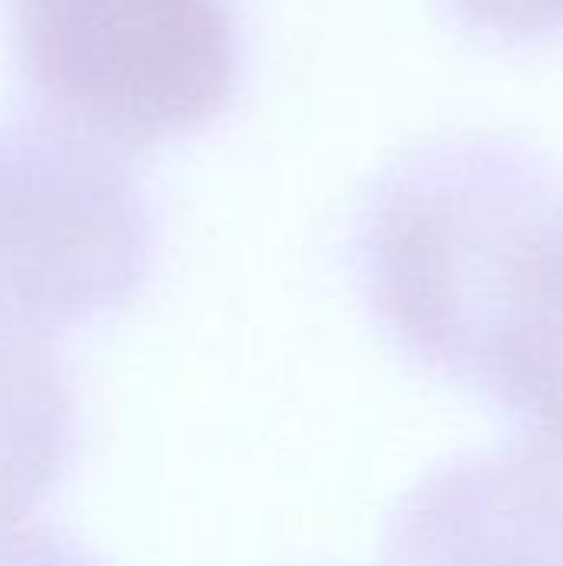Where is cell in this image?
Returning a JSON list of instances; mask_svg holds the SVG:
<instances>
[{"mask_svg":"<svg viewBox=\"0 0 563 566\" xmlns=\"http://www.w3.org/2000/svg\"><path fill=\"white\" fill-rule=\"evenodd\" d=\"M563 232V172L538 149L458 133L368 186L352 262L365 305L418 368L475 391L508 289Z\"/></svg>","mask_w":563,"mask_h":566,"instance_id":"obj_1","label":"cell"},{"mask_svg":"<svg viewBox=\"0 0 563 566\" xmlns=\"http://www.w3.org/2000/svg\"><path fill=\"white\" fill-rule=\"evenodd\" d=\"M33 109L123 153L209 126L239 80L229 0H7Z\"/></svg>","mask_w":563,"mask_h":566,"instance_id":"obj_2","label":"cell"},{"mask_svg":"<svg viewBox=\"0 0 563 566\" xmlns=\"http://www.w3.org/2000/svg\"><path fill=\"white\" fill-rule=\"evenodd\" d=\"M153 265L129 156L33 113L0 116V318L53 332L123 308Z\"/></svg>","mask_w":563,"mask_h":566,"instance_id":"obj_3","label":"cell"},{"mask_svg":"<svg viewBox=\"0 0 563 566\" xmlns=\"http://www.w3.org/2000/svg\"><path fill=\"white\" fill-rule=\"evenodd\" d=\"M382 566H563V454L524 438L431 468L392 511Z\"/></svg>","mask_w":563,"mask_h":566,"instance_id":"obj_4","label":"cell"},{"mask_svg":"<svg viewBox=\"0 0 563 566\" xmlns=\"http://www.w3.org/2000/svg\"><path fill=\"white\" fill-rule=\"evenodd\" d=\"M76 391L50 335L0 318V524L27 521L76 458Z\"/></svg>","mask_w":563,"mask_h":566,"instance_id":"obj_5","label":"cell"},{"mask_svg":"<svg viewBox=\"0 0 563 566\" xmlns=\"http://www.w3.org/2000/svg\"><path fill=\"white\" fill-rule=\"evenodd\" d=\"M481 395L563 454V269L494 358Z\"/></svg>","mask_w":563,"mask_h":566,"instance_id":"obj_6","label":"cell"},{"mask_svg":"<svg viewBox=\"0 0 563 566\" xmlns=\"http://www.w3.org/2000/svg\"><path fill=\"white\" fill-rule=\"evenodd\" d=\"M471 36L518 46L563 33V0H438Z\"/></svg>","mask_w":563,"mask_h":566,"instance_id":"obj_7","label":"cell"},{"mask_svg":"<svg viewBox=\"0 0 563 566\" xmlns=\"http://www.w3.org/2000/svg\"><path fill=\"white\" fill-rule=\"evenodd\" d=\"M0 566H100L70 534L46 524H0Z\"/></svg>","mask_w":563,"mask_h":566,"instance_id":"obj_8","label":"cell"}]
</instances>
